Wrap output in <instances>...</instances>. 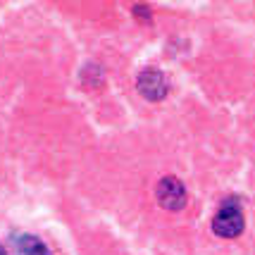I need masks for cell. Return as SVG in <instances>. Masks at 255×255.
I'll list each match as a JSON object with an SVG mask.
<instances>
[{
    "label": "cell",
    "mask_w": 255,
    "mask_h": 255,
    "mask_svg": "<svg viewBox=\"0 0 255 255\" xmlns=\"http://www.w3.org/2000/svg\"><path fill=\"white\" fill-rule=\"evenodd\" d=\"M12 244H14L17 255H53L50 248H48L41 239L31 236V234H19V236H14Z\"/></svg>",
    "instance_id": "cell-4"
},
{
    "label": "cell",
    "mask_w": 255,
    "mask_h": 255,
    "mask_svg": "<svg viewBox=\"0 0 255 255\" xmlns=\"http://www.w3.org/2000/svg\"><path fill=\"white\" fill-rule=\"evenodd\" d=\"M212 229L222 239H234V236H239L244 232V215L239 210V205L224 203L220 212L215 215V220H212Z\"/></svg>",
    "instance_id": "cell-1"
},
{
    "label": "cell",
    "mask_w": 255,
    "mask_h": 255,
    "mask_svg": "<svg viewBox=\"0 0 255 255\" xmlns=\"http://www.w3.org/2000/svg\"><path fill=\"white\" fill-rule=\"evenodd\" d=\"M157 203L165 208V210L177 212L186 205V189L184 184L174 177H165L157 184Z\"/></svg>",
    "instance_id": "cell-2"
},
{
    "label": "cell",
    "mask_w": 255,
    "mask_h": 255,
    "mask_svg": "<svg viewBox=\"0 0 255 255\" xmlns=\"http://www.w3.org/2000/svg\"><path fill=\"white\" fill-rule=\"evenodd\" d=\"M0 255H7V253H5V248H2V246H0Z\"/></svg>",
    "instance_id": "cell-5"
},
{
    "label": "cell",
    "mask_w": 255,
    "mask_h": 255,
    "mask_svg": "<svg viewBox=\"0 0 255 255\" xmlns=\"http://www.w3.org/2000/svg\"><path fill=\"white\" fill-rule=\"evenodd\" d=\"M136 86H138V91H141L148 100H160L167 96V79H165V74L157 72V69H145V72H141Z\"/></svg>",
    "instance_id": "cell-3"
}]
</instances>
